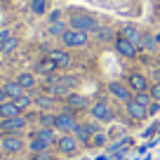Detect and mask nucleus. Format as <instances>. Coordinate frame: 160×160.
<instances>
[{"mask_svg":"<svg viewBox=\"0 0 160 160\" xmlns=\"http://www.w3.org/2000/svg\"><path fill=\"white\" fill-rule=\"evenodd\" d=\"M68 24H71V28L82 31V33H97L99 31V21L90 14H73L68 19Z\"/></svg>","mask_w":160,"mask_h":160,"instance_id":"f257e3e1","label":"nucleus"},{"mask_svg":"<svg viewBox=\"0 0 160 160\" xmlns=\"http://www.w3.org/2000/svg\"><path fill=\"white\" fill-rule=\"evenodd\" d=\"M61 40H64L66 47H82V45L87 42V33L75 31V28H66L64 35H61Z\"/></svg>","mask_w":160,"mask_h":160,"instance_id":"f03ea898","label":"nucleus"},{"mask_svg":"<svg viewBox=\"0 0 160 160\" xmlns=\"http://www.w3.org/2000/svg\"><path fill=\"white\" fill-rule=\"evenodd\" d=\"M115 50H118V54L120 57H125V59H134L137 57V45L134 42H130L127 38H115Z\"/></svg>","mask_w":160,"mask_h":160,"instance_id":"7ed1b4c3","label":"nucleus"},{"mask_svg":"<svg viewBox=\"0 0 160 160\" xmlns=\"http://www.w3.org/2000/svg\"><path fill=\"white\" fill-rule=\"evenodd\" d=\"M54 127L57 130H61L64 134H68V132H73L75 127H78V122H75V118L71 113H61L54 118Z\"/></svg>","mask_w":160,"mask_h":160,"instance_id":"20e7f679","label":"nucleus"},{"mask_svg":"<svg viewBox=\"0 0 160 160\" xmlns=\"http://www.w3.org/2000/svg\"><path fill=\"white\" fill-rule=\"evenodd\" d=\"M127 113L132 115L134 120H144L146 115H148V106H144V104H139V101L132 97L130 101H127Z\"/></svg>","mask_w":160,"mask_h":160,"instance_id":"39448f33","label":"nucleus"},{"mask_svg":"<svg viewBox=\"0 0 160 160\" xmlns=\"http://www.w3.org/2000/svg\"><path fill=\"white\" fill-rule=\"evenodd\" d=\"M21 127H26V118H24V115H17V118H2V122H0V130H2V132H17V130H21Z\"/></svg>","mask_w":160,"mask_h":160,"instance_id":"423d86ee","label":"nucleus"},{"mask_svg":"<svg viewBox=\"0 0 160 160\" xmlns=\"http://www.w3.org/2000/svg\"><path fill=\"white\" fill-rule=\"evenodd\" d=\"M57 148L61 151V153H75V148H78V139L75 137H71V134H64V137H59L57 139Z\"/></svg>","mask_w":160,"mask_h":160,"instance_id":"0eeeda50","label":"nucleus"},{"mask_svg":"<svg viewBox=\"0 0 160 160\" xmlns=\"http://www.w3.org/2000/svg\"><path fill=\"white\" fill-rule=\"evenodd\" d=\"M47 57L54 61L57 68H68V66H71V54H68V52H64V50H52Z\"/></svg>","mask_w":160,"mask_h":160,"instance_id":"6e6552de","label":"nucleus"},{"mask_svg":"<svg viewBox=\"0 0 160 160\" xmlns=\"http://www.w3.org/2000/svg\"><path fill=\"white\" fill-rule=\"evenodd\" d=\"M122 38H127L130 42H134L137 47H141V42H144V35H141V31L137 28V26H132V24L122 26Z\"/></svg>","mask_w":160,"mask_h":160,"instance_id":"1a4fd4ad","label":"nucleus"},{"mask_svg":"<svg viewBox=\"0 0 160 160\" xmlns=\"http://www.w3.org/2000/svg\"><path fill=\"white\" fill-rule=\"evenodd\" d=\"M92 115H94L97 120H101V122H106V120L113 118V111L108 108V104H104V101H97V104L92 106Z\"/></svg>","mask_w":160,"mask_h":160,"instance_id":"9d476101","label":"nucleus"},{"mask_svg":"<svg viewBox=\"0 0 160 160\" xmlns=\"http://www.w3.org/2000/svg\"><path fill=\"white\" fill-rule=\"evenodd\" d=\"M2 148H5V153H19V151L24 148V141H21L19 137L10 134V137L2 139Z\"/></svg>","mask_w":160,"mask_h":160,"instance_id":"9b49d317","label":"nucleus"},{"mask_svg":"<svg viewBox=\"0 0 160 160\" xmlns=\"http://www.w3.org/2000/svg\"><path fill=\"white\" fill-rule=\"evenodd\" d=\"M108 92H111L113 97H118V99H122V101H130V99H132L130 90H127L122 82H111V85H108Z\"/></svg>","mask_w":160,"mask_h":160,"instance_id":"f8f14e48","label":"nucleus"},{"mask_svg":"<svg viewBox=\"0 0 160 160\" xmlns=\"http://www.w3.org/2000/svg\"><path fill=\"white\" fill-rule=\"evenodd\" d=\"M19 113H21V108L14 101H2L0 104V118H17Z\"/></svg>","mask_w":160,"mask_h":160,"instance_id":"ddd939ff","label":"nucleus"},{"mask_svg":"<svg viewBox=\"0 0 160 160\" xmlns=\"http://www.w3.org/2000/svg\"><path fill=\"white\" fill-rule=\"evenodd\" d=\"M130 87L134 92H146L148 90V80H146L141 73H132L130 75Z\"/></svg>","mask_w":160,"mask_h":160,"instance_id":"4468645a","label":"nucleus"},{"mask_svg":"<svg viewBox=\"0 0 160 160\" xmlns=\"http://www.w3.org/2000/svg\"><path fill=\"white\" fill-rule=\"evenodd\" d=\"M66 104H68L71 111H82V108L87 106V99H85V97H80V94H68Z\"/></svg>","mask_w":160,"mask_h":160,"instance_id":"2eb2a0df","label":"nucleus"},{"mask_svg":"<svg viewBox=\"0 0 160 160\" xmlns=\"http://www.w3.org/2000/svg\"><path fill=\"white\" fill-rule=\"evenodd\" d=\"M2 90L7 92V97H10V99H17V97L24 94V87H21L17 80H12V82H5V87H2Z\"/></svg>","mask_w":160,"mask_h":160,"instance_id":"dca6fc26","label":"nucleus"},{"mask_svg":"<svg viewBox=\"0 0 160 160\" xmlns=\"http://www.w3.org/2000/svg\"><path fill=\"white\" fill-rule=\"evenodd\" d=\"M73 132H75V137H78L80 141H87L92 132H97V127H94V125H78Z\"/></svg>","mask_w":160,"mask_h":160,"instance_id":"f3484780","label":"nucleus"},{"mask_svg":"<svg viewBox=\"0 0 160 160\" xmlns=\"http://www.w3.org/2000/svg\"><path fill=\"white\" fill-rule=\"evenodd\" d=\"M35 137H38L40 141H45L47 146H52V144L57 141V139H54V130H52V127H42L40 132H35Z\"/></svg>","mask_w":160,"mask_h":160,"instance_id":"a211bd4d","label":"nucleus"},{"mask_svg":"<svg viewBox=\"0 0 160 160\" xmlns=\"http://www.w3.org/2000/svg\"><path fill=\"white\" fill-rule=\"evenodd\" d=\"M31 10L33 14H45L50 10V0H31Z\"/></svg>","mask_w":160,"mask_h":160,"instance_id":"6ab92c4d","label":"nucleus"},{"mask_svg":"<svg viewBox=\"0 0 160 160\" xmlns=\"http://www.w3.org/2000/svg\"><path fill=\"white\" fill-rule=\"evenodd\" d=\"M17 82H19L24 90H31V87L35 85V78L31 73H19V78H17Z\"/></svg>","mask_w":160,"mask_h":160,"instance_id":"aec40b11","label":"nucleus"},{"mask_svg":"<svg viewBox=\"0 0 160 160\" xmlns=\"http://www.w3.org/2000/svg\"><path fill=\"white\" fill-rule=\"evenodd\" d=\"M54 68H57V66H54V61H52L50 57H47L45 61H40V64H38V71H40V73H45V75H50Z\"/></svg>","mask_w":160,"mask_h":160,"instance_id":"412c9836","label":"nucleus"},{"mask_svg":"<svg viewBox=\"0 0 160 160\" xmlns=\"http://www.w3.org/2000/svg\"><path fill=\"white\" fill-rule=\"evenodd\" d=\"M64 31H66V24H64V21H54V24H50L47 33H52V35H64Z\"/></svg>","mask_w":160,"mask_h":160,"instance_id":"4be33fe9","label":"nucleus"},{"mask_svg":"<svg viewBox=\"0 0 160 160\" xmlns=\"http://www.w3.org/2000/svg\"><path fill=\"white\" fill-rule=\"evenodd\" d=\"M12 101H14L19 108H28V106L33 104V99H31L28 94H21V97H17V99H12Z\"/></svg>","mask_w":160,"mask_h":160,"instance_id":"5701e85b","label":"nucleus"},{"mask_svg":"<svg viewBox=\"0 0 160 160\" xmlns=\"http://www.w3.org/2000/svg\"><path fill=\"white\" fill-rule=\"evenodd\" d=\"M31 148H33L35 153H45V151H47V144H45V141H40L38 137H33V141H31Z\"/></svg>","mask_w":160,"mask_h":160,"instance_id":"b1692460","label":"nucleus"},{"mask_svg":"<svg viewBox=\"0 0 160 160\" xmlns=\"http://www.w3.org/2000/svg\"><path fill=\"white\" fill-rule=\"evenodd\" d=\"M17 45H19V40H17V38H10V40L5 42V45L0 47V50L5 52V54H10V52H14V50H17Z\"/></svg>","mask_w":160,"mask_h":160,"instance_id":"393cba45","label":"nucleus"},{"mask_svg":"<svg viewBox=\"0 0 160 160\" xmlns=\"http://www.w3.org/2000/svg\"><path fill=\"white\" fill-rule=\"evenodd\" d=\"M97 35H99V40H104V42L113 40V31H111V28H99V31H97Z\"/></svg>","mask_w":160,"mask_h":160,"instance_id":"a878e982","label":"nucleus"},{"mask_svg":"<svg viewBox=\"0 0 160 160\" xmlns=\"http://www.w3.org/2000/svg\"><path fill=\"white\" fill-rule=\"evenodd\" d=\"M54 118H57V115L42 113V115H40V122H42V127H54Z\"/></svg>","mask_w":160,"mask_h":160,"instance_id":"bb28decb","label":"nucleus"},{"mask_svg":"<svg viewBox=\"0 0 160 160\" xmlns=\"http://www.w3.org/2000/svg\"><path fill=\"white\" fill-rule=\"evenodd\" d=\"M144 47H148V50H155L158 47V38H153V35H144V42H141Z\"/></svg>","mask_w":160,"mask_h":160,"instance_id":"cd10ccee","label":"nucleus"},{"mask_svg":"<svg viewBox=\"0 0 160 160\" xmlns=\"http://www.w3.org/2000/svg\"><path fill=\"white\" fill-rule=\"evenodd\" d=\"M134 99L139 101V104H144V106H151V94H146V92H137Z\"/></svg>","mask_w":160,"mask_h":160,"instance_id":"c85d7f7f","label":"nucleus"},{"mask_svg":"<svg viewBox=\"0 0 160 160\" xmlns=\"http://www.w3.org/2000/svg\"><path fill=\"white\" fill-rule=\"evenodd\" d=\"M151 99H153V101H160V82H155V85L151 87Z\"/></svg>","mask_w":160,"mask_h":160,"instance_id":"c756f323","label":"nucleus"},{"mask_svg":"<svg viewBox=\"0 0 160 160\" xmlns=\"http://www.w3.org/2000/svg\"><path fill=\"white\" fill-rule=\"evenodd\" d=\"M35 104H38L40 108H50V106H52V99H50V97H40Z\"/></svg>","mask_w":160,"mask_h":160,"instance_id":"7c9ffc66","label":"nucleus"},{"mask_svg":"<svg viewBox=\"0 0 160 160\" xmlns=\"http://www.w3.org/2000/svg\"><path fill=\"white\" fill-rule=\"evenodd\" d=\"M61 80H64V85L68 87V90H71V87H75V85H78V80H75V75H66V78H61Z\"/></svg>","mask_w":160,"mask_h":160,"instance_id":"2f4dec72","label":"nucleus"},{"mask_svg":"<svg viewBox=\"0 0 160 160\" xmlns=\"http://www.w3.org/2000/svg\"><path fill=\"white\" fill-rule=\"evenodd\" d=\"M10 38H12V35L7 33V31H0V47L5 45V42H7V40H10Z\"/></svg>","mask_w":160,"mask_h":160,"instance_id":"473e14b6","label":"nucleus"},{"mask_svg":"<svg viewBox=\"0 0 160 160\" xmlns=\"http://www.w3.org/2000/svg\"><path fill=\"white\" fill-rule=\"evenodd\" d=\"M61 19V12H52V14H50V21H52V24H54V21H59Z\"/></svg>","mask_w":160,"mask_h":160,"instance_id":"72a5a7b5","label":"nucleus"},{"mask_svg":"<svg viewBox=\"0 0 160 160\" xmlns=\"http://www.w3.org/2000/svg\"><path fill=\"white\" fill-rule=\"evenodd\" d=\"M94 144H97V146L104 144V134H97V137H94Z\"/></svg>","mask_w":160,"mask_h":160,"instance_id":"f704fd0d","label":"nucleus"},{"mask_svg":"<svg viewBox=\"0 0 160 160\" xmlns=\"http://www.w3.org/2000/svg\"><path fill=\"white\" fill-rule=\"evenodd\" d=\"M2 101H7V92L0 87V104H2Z\"/></svg>","mask_w":160,"mask_h":160,"instance_id":"c9c22d12","label":"nucleus"},{"mask_svg":"<svg viewBox=\"0 0 160 160\" xmlns=\"http://www.w3.org/2000/svg\"><path fill=\"white\" fill-rule=\"evenodd\" d=\"M158 45H160V35H158Z\"/></svg>","mask_w":160,"mask_h":160,"instance_id":"e433bc0d","label":"nucleus"}]
</instances>
